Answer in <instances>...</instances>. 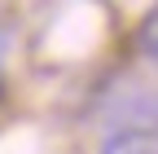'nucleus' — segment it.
Listing matches in <instances>:
<instances>
[{
    "mask_svg": "<svg viewBox=\"0 0 158 154\" xmlns=\"http://www.w3.org/2000/svg\"><path fill=\"white\" fill-rule=\"evenodd\" d=\"M101 154H158V132L154 128H127L118 137H110L101 145Z\"/></svg>",
    "mask_w": 158,
    "mask_h": 154,
    "instance_id": "obj_1",
    "label": "nucleus"
},
{
    "mask_svg": "<svg viewBox=\"0 0 158 154\" xmlns=\"http://www.w3.org/2000/svg\"><path fill=\"white\" fill-rule=\"evenodd\" d=\"M141 53H145V62L158 71V13L145 22V31H141Z\"/></svg>",
    "mask_w": 158,
    "mask_h": 154,
    "instance_id": "obj_2",
    "label": "nucleus"
}]
</instances>
